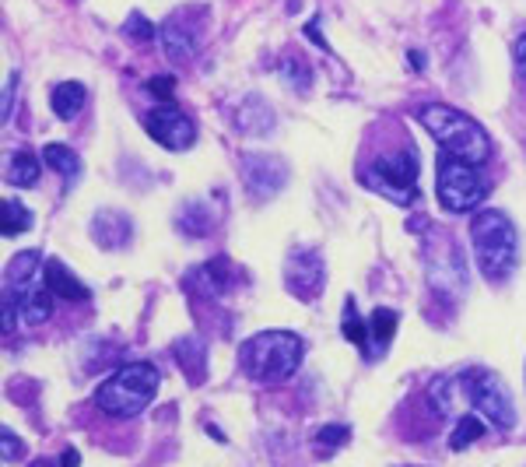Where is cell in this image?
<instances>
[{"mask_svg":"<svg viewBox=\"0 0 526 467\" xmlns=\"http://www.w3.org/2000/svg\"><path fill=\"white\" fill-rule=\"evenodd\" d=\"M228 281H232V274H228V260H211V264H200L197 271L186 278V285H200L204 288V295H218V292H225Z\"/></svg>","mask_w":526,"mask_h":467,"instance_id":"e0dca14e","label":"cell"},{"mask_svg":"<svg viewBox=\"0 0 526 467\" xmlns=\"http://www.w3.org/2000/svg\"><path fill=\"white\" fill-rule=\"evenodd\" d=\"M323 278H327V271H323V257L316 250L299 246V250L288 253V260H285L288 292H295L302 302H313L316 295H320V288H323Z\"/></svg>","mask_w":526,"mask_h":467,"instance_id":"8fae6325","label":"cell"},{"mask_svg":"<svg viewBox=\"0 0 526 467\" xmlns=\"http://www.w3.org/2000/svg\"><path fill=\"white\" fill-rule=\"evenodd\" d=\"M372 190H379L383 197L397 204L414 201V183H418V162L411 151H397V155H383L372 162V169L365 173Z\"/></svg>","mask_w":526,"mask_h":467,"instance_id":"52a82bcc","label":"cell"},{"mask_svg":"<svg viewBox=\"0 0 526 467\" xmlns=\"http://www.w3.org/2000/svg\"><path fill=\"white\" fill-rule=\"evenodd\" d=\"M43 162L53 169V173H60L64 180H74V176L81 173V162L78 155H74L67 144H46L43 148Z\"/></svg>","mask_w":526,"mask_h":467,"instance_id":"ac0fdd59","label":"cell"},{"mask_svg":"<svg viewBox=\"0 0 526 467\" xmlns=\"http://www.w3.org/2000/svg\"><path fill=\"white\" fill-rule=\"evenodd\" d=\"M467 397L488 425H495V429H512V425H516L512 394L505 390V383L498 380L495 373H477L474 383L467 387Z\"/></svg>","mask_w":526,"mask_h":467,"instance_id":"ba28073f","label":"cell"},{"mask_svg":"<svg viewBox=\"0 0 526 467\" xmlns=\"http://www.w3.org/2000/svg\"><path fill=\"white\" fill-rule=\"evenodd\" d=\"M320 443H327V446H341L344 439H351V429L348 425H327V429H320Z\"/></svg>","mask_w":526,"mask_h":467,"instance_id":"4316f807","label":"cell"},{"mask_svg":"<svg viewBox=\"0 0 526 467\" xmlns=\"http://www.w3.org/2000/svg\"><path fill=\"white\" fill-rule=\"evenodd\" d=\"M512 60H516V71L523 74V81H526V36L516 39V46H512Z\"/></svg>","mask_w":526,"mask_h":467,"instance_id":"f1b7e54d","label":"cell"},{"mask_svg":"<svg viewBox=\"0 0 526 467\" xmlns=\"http://www.w3.org/2000/svg\"><path fill=\"white\" fill-rule=\"evenodd\" d=\"M78 460H81V453H78V450H64V453H60V464H67V467L78 464Z\"/></svg>","mask_w":526,"mask_h":467,"instance_id":"4dcf8cb0","label":"cell"},{"mask_svg":"<svg viewBox=\"0 0 526 467\" xmlns=\"http://www.w3.org/2000/svg\"><path fill=\"white\" fill-rule=\"evenodd\" d=\"M158 383H162V376H158V369L151 362H127L102 383L99 394H95V404L109 418H137L155 401Z\"/></svg>","mask_w":526,"mask_h":467,"instance_id":"277c9868","label":"cell"},{"mask_svg":"<svg viewBox=\"0 0 526 467\" xmlns=\"http://www.w3.org/2000/svg\"><path fill=\"white\" fill-rule=\"evenodd\" d=\"M15 457H22V443H18V436L11 429H4V460H15Z\"/></svg>","mask_w":526,"mask_h":467,"instance_id":"83f0119b","label":"cell"},{"mask_svg":"<svg viewBox=\"0 0 526 467\" xmlns=\"http://www.w3.org/2000/svg\"><path fill=\"white\" fill-rule=\"evenodd\" d=\"M32 229V215H29V208H25L22 201H15V197H8L4 201V225H0V232L8 239H15V236H22V232H29Z\"/></svg>","mask_w":526,"mask_h":467,"instance_id":"44dd1931","label":"cell"},{"mask_svg":"<svg viewBox=\"0 0 526 467\" xmlns=\"http://www.w3.org/2000/svg\"><path fill=\"white\" fill-rule=\"evenodd\" d=\"M369 334L379 341V345H386V341L397 334V313L386 309V306H379L376 313H372V320H369Z\"/></svg>","mask_w":526,"mask_h":467,"instance_id":"603a6c76","label":"cell"},{"mask_svg":"<svg viewBox=\"0 0 526 467\" xmlns=\"http://www.w3.org/2000/svg\"><path fill=\"white\" fill-rule=\"evenodd\" d=\"M46 281H50V288H53V295H57V299H67V302L92 299V292H88V288L81 285V281L74 278V274L67 271L60 260H50V264H46Z\"/></svg>","mask_w":526,"mask_h":467,"instance_id":"9a60e30c","label":"cell"},{"mask_svg":"<svg viewBox=\"0 0 526 467\" xmlns=\"http://www.w3.org/2000/svg\"><path fill=\"white\" fill-rule=\"evenodd\" d=\"M144 127H148V134L169 151H186L193 141H197V127H193V120L179 106H172V99L151 109V113L144 116Z\"/></svg>","mask_w":526,"mask_h":467,"instance_id":"30bf717a","label":"cell"},{"mask_svg":"<svg viewBox=\"0 0 526 467\" xmlns=\"http://www.w3.org/2000/svg\"><path fill=\"white\" fill-rule=\"evenodd\" d=\"M176 362L186 369V373H190L193 383L204 380V348H200L197 338H183V341H179V345H176Z\"/></svg>","mask_w":526,"mask_h":467,"instance_id":"d6986e66","label":"cell"},{"mask_svg":"<svg viewBox=\"0 0 526 467\" xmlns=\"http://www.w3.org/2000/svg\"><path fill=\"white\" fill-rule=\"evenodd\" d=\"M162 46H165V57L172 60V64H190L193 57H197V32H193V25L186 22L183 15H176L172 22H165L162 29Z\"/></svg>","mask_w":526,"mask_h":467,"instance_id":"7c38bea8","label":"cell"},{"mask_svg":"<svg viewBox=\"0 0 526 467\" xmlns=\"http://www.w3.org/2000/svg\"><path fill=\"white\" fill-rule=\"evenodd\" d=\"M39 180V159L29 155V151H18L11 155V166H8V183L11 187H32Z\"/></svg>","mask_w":526,"mask_h":467,"instance_id":"ffe728a7","label":"cell"},{"mask_svg":"<svg viewBox=\"0 0 526 467\" xmlns=\"http://www.w3.org/2000/svg\"><path fill=\"white\" fill-rule=\"evenodd\" d=\"M8 288L11 299L18 302V313L29 327H43L53 313V288L46 281L43 271V257L36 250H25L18 257H11L8 264Z\"/></svg>","mask_w":526,"mask_h":467,"instance_id":"5b68a950","label":"cell"},{"mask_svg":"<svg viewBox=\"0 0 526 467\" xmlns=\"http://www.w3.org/2000/svg\"><path fill=\"white\" fill-rule=\"evenodd\" d=\"M470 243H474L477 267L488 281H505L516 271L519 260V232L502 211H477L470 222Z\"/></svg>","mask_w":526,"mask_h":467,"instance_id":"7a4b0ae2","label":"cell"},{"mask_svg":"<svg viewBox=\"0 0 526 467\" xmlns=\"http://www.w3.org/2000/svg\"><path fill=\"white\" fill-rule=\"evenodd\" d=\"M130 232H134V225H130V218L123 211H99L92 218V239L102 250H120L130 239Z\"/></svg>","mask_w":526,"mask_h":467,"instance_id":"4fadbf2b","label":"cell"},{"mask_svg":"<svg viewBox=\"0 0 526 467\" xmlns=\"http://www.w3.org/2000/svg\"><path fill=\"white\" fill-rule=\"evenodd\" d=\"M274 120H278L274 109L263 99H256V95H249V99L239 102V109H235V127H239V134H271Z\"/></svg>","mask_w":526,"mask_h":467,"instance_id":"5bb4252c","label":"cell"},{"mask_svg":"<svg viewBox=\"0 0 526 467\" xmlns=\"http://www.w3.org/2000/svg\"><path fill=\"white\" fill-rule=\"evenodd\" d=\"M481 432H484V425L477 422L474 415H463L460 425H456V432H453V439H449V446H453V450H467Z\"/></svg>","mask_w":526,"mask_h":467,"instance_id":"cb8c5ba5","label":"cell"},{"mask_svg":"<svg viewBox=\"0 0 526 467\" xmlns=\"http://www.w3.org/2000/svg\"><path fill=\"white\" fill-rule=\"evenodd\" d=\"M439 201L453 215L474 211L484 201V183L477 176L474 162H463L446 151V159L439 162Z\"/></svg>","mask_w":526,"mask_h":467,"instance_id":"8992f818","label":"cell"},{"mask_svg":"<svg viewBox=\"0 0 526 467\" xmlns=\"http://www.w3.org/2000/svg\"><path fill=\"white\" fill-rule=\"evenodd\" d=\"M53 113L60 116V120H74V116L85 109L88 102V92L81 81H60L57 88H53Z\"/></svg>","mask_w":526,"mask_h":467,"instance_id":"2e32d148","label":"cell"},{"mask_svg":"<svg viewBox=\"0 0 526 467\" xmlns=\"http://www.w3.org/2000/svg\"><path fill=\"white\" fill-rule=\"evenodd\" d=\"M418 120L435 137V144H442V151H449L456 159L474 162V166H484L491 159V137L484 134L481 123L463 116L460 109L428 102V106L418 109Z\"/></svg>","mask_w":526,"mask_h":467,"instance_id":"6da1fadb","label":"cell"},{"mask_svg":"<svg viewBox=\"0 0 526 467\" xmlns=\"http://www.w3.org/2000/svg\"><path fill=\"white\" fill-rule=\"evenodd\" d=\"M179 229L190 232V236H204V232L214 229V218L207 211V204H190V208L179 215Z\"/></svg>","mask_w":526,"mask_h":467,"instance_id":"7402d4cb","label":"cell"},{"mask_svg":"<svg viewBox=\"0 0 526 467\" xmlns=\"http://www.w3.org/2000/svg\"><path fill=\"white\" fill-rule=\"evenodd\" d=\"M123 36L134 39V43H151V39H155V25L144 15H130L127 22H123Z\"/></svg>","mask_w":526,"mask_h":467,"instance_id":"484cf974","label":"cell"},{"mask_svg":"<svg viewBox=\"0 0 526 467\" xmlns=\"http://www.w3.org/2000/svg\"><path fill=\"white\" fill-rule=\"evenodd\" d=\"M148 88H151V92H158V95H162V102H169L172 78H155V81H148Z\"/></svg>","mask_w":526,"mask_h":467,"instance_id":"f546056e","label":"cell"},{"mask_svg":"<svg viewBox=\"0 0 526 467\" xmlns=\"http://www.w3.org/2000/svg\"><path fill=\"white\" fill-rule=\"evenodd\" d=\"M239 173L253 201H271V197H278L285 190L288 162L278 159V155H242Z\"/></svg>","mask_w":526,"mask_h":467,"instance_id":"9c48e42d","label":"cell"},{"mask_svg":"<svg viewBox=\"0 0 526 467\" xmlns=\"http://www.w3.org/2000/svg\"><path fill=\"white\" fill-rule=\"evenodd\" d=\"M239 362L260 383L288 380L302 366V338L292 331H260L239 345Z\"/></svg>","mask_w":526,"mask_h":467,"instance_id":"3957f363","label":"cell"},{"mask_svg":"<svg viewBox=\"0 0 526 467\" xmlns=\"http://www.w3.org/2000/svg\"><path fill=\"white\" fill-rule=\"evenodd\" d=\"M344 338H348L351 345H358V348L365 345V324H362V317H358L355 299L344 302Z\"/></svg>","mask_w":526,"mask_h":467,"instance_id":"d4e9b609","label":"cell"}]
</instances>
